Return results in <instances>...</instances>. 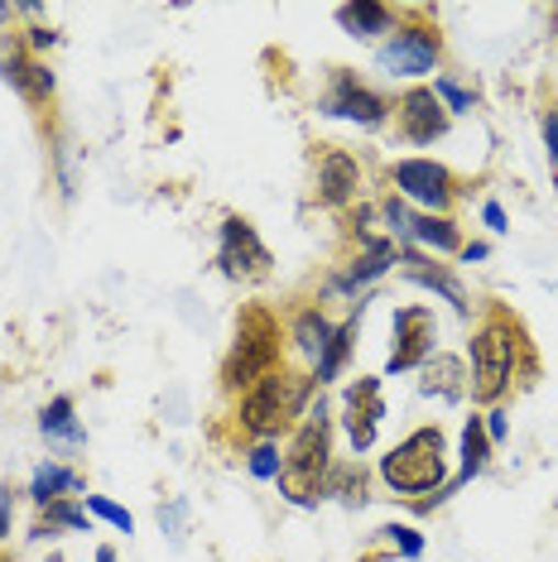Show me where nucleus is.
Here are the masks:
<instances>
[{"instance_id":"obj_1","label":"nucleus","mask_w":558,"mask_h":562,"mask_svg":"<svg viewBox=\"0 0 558 562\" xmlns=\"http://www.w3.org/2000/svg\"><path fill=\"white\" fill-rule=\"evenodd\" d=\"M327 476H333V418H327V404L319 400L303 408V424L294 442H289L284 471H279V491L294 505H319Z\"/></svg>"},{"instance_id":"obj_2","label":"nucleus","mask_w":558,"mask_h":562,"mask_svg":"<svg viewBox=\"0 0 558 562\" xmlns=\"http://www.w3.org/2000/svg\"><path fill=\"white\" fill-rule=\"evenodd\" d=\"M313 375H284V370H270L265 380H256L246 394H241L236 424L260 442H275L294 418H303V408L313 400Z\"/></svg>"},{"instance_id":"obj_3","label":"nucleus","mask_w":558,"mask_h":562,"mask_svg":"<svg viewBox=\"0 0 558 562\" xmlns=\"http://www.w3.org/2000/svg\"><path fill=\"white\" fill-rule=\"evenodd\" d=\"M380 481L400 495L443 491V481H448V442H443V428L424 424L404 442L390 447V452L380 457Z\"/></svg>"},{"instance_id":"obj_4","label":"nucleus","mask_w":558,"mask_h":562,"mask_svg":"<svg viewBox=\"0 0 558 562\" xmlns=\"http://www.w3.org/2000/svg\"><path fill=\"white\" fill-rule=\"evenodd\" d=\"M515 347H520V331L501 308L477 327L472 337V400L477 404H496L505 385L515 375Z\"/></svg>"},{"instance_id":"obj_5","label":"nucleus","mask_w":558,"mask_h":562,"mask_svg":"<svg viewBox=\"0 0 558 562\" xmlns=\"http://www.w3.org/2000/svg\"><path fill=\"white\" fill-rule=\"evenodd\" d=\"M270 370H279V323L265 308H250L236 327V347L222 366V385L246 394Z\"/></svg>"},{"instance_id":"obj_6","label":"nucleus","mask_w":558,"mask_h":562,"mask_svg":"<svg viewBox=\"0 0 558 562\" xmlns=\"http://www.w3.org/2000/svg\"><path fill=\"white\" fill-rule=\"evenodd\" d=\"M390 361L386 370L400 375V370H414L434 356V337H438V323L424 303H410V308H395V323H390Z\"/></svg>"},{"instance_id":"obj_7","label":"nucleus","mask_w":558,"mask_h":562,"mask_svg":"<svg viewBox=\"0 0 558 562\" xmlns=\"http://www.w3.org/2000/svg\"><path fill=\"white\" fill-rule=\"evenodd\" d=\"M217 265H222L226 279H265L270 274V250H265V240L256 236V226H250L246 216H226L222 222Z\"/></svg>"},{"instance_id":"obj_8","label":"nucleus","mask_w":558,"mask_h":562,"mask_svg":"<svg viewBox=\"0 0 558 562\" xmlns=\"http://www.w3.org/2000/svg\"><path fill=\"white\" fill-rule=\"evenodd\" d=\"M395 188H400L404 202H418V207L434 212V216L448 212L453 193H458V188H453V173L434 159H400L395 164Z\"/></svg>"},{"instance_id":"obj_9","label":"nucleus","mask_w":558,"mask_h":562,"mask_svg":"<svg viewBox=\"0 0 558 562\" xmlns=\"http://www.w3.org/2000/svg\"><path fill=\"white\" fill-rule=\"evenodd\" d=\"M323 111L327 116H337V121H357V125H386L390 116V101L371 92L366 82H357L351 72H333V87H327V97H323Z\"/></svg>"},{"instance_id":"obj_10","label":"nucleus","mask_w":558,"mask_h":562,"mask_svg":"<svg viewBox=\"0 0 558 562\" xmlns=\"http://www.w3.org/2000/svg\"><path fill=\"white\" fill-rule=\"evenodd\" d=\"M395 121H400V135L410 145H434V139L448 135V111L443 101L434 97V87H410L400 101H395Z\"/></svg>"},{"instance_id":"obj_11","label":"nucleus","mask_w":558,"mask_h":562,"mask_svg":"<svg viewBox=\"0 0 558 562\" xmlns=\"http://www.w3.org/2000/svg\"><path fill=\"white\" fill-rule=\"evenodd\" d=\"M380 418H386V404H380V380L361 375L357 385L347 390V400H342V428H347V438H351L357 452H371V447H376Z\"/></svg>"},{"instance_id":"obj_12","label":"nucleus","mask_w":558,"mask_h":562,"mask_svg":"<svg viewBox=\"0 0 558 562\" xmlns=\"http://www.w3.org/2000/svg\"><path fill=\"white\" fill-rule=\"evenodd\" d=\"M434 63H438V34L424 30V24L395 30V40L380 48V68L395 72V78H424Z\"/></svg>"},{"instance_id":"obj_13","label":"nucleus","mask_w":558,"mask_h":562,"mask_svg":"<svg viewBox=\"0 0 558 562\" xmlns=\"http://www.w3.org/2000/svg\"><path fill=\"white\" fill-rule=\"evenodd\" d=\"M395 260H400V246H395V240H390V236H366V232H361V255L333 279V284H337L342 293H357L361 284H371V279L386 274Z\"/></svg>"},{"instance_id":"obj_14","label":"nucleus","mask_w":558,"mask_h":562,"mask_svg":"<svg viewBox=\"0 0 558 562\" xmlns=\"http://www.w3.org/2000/svg\"><path fill=\"white\" fill-rule=\"evenodd\" d=\"M361 188V169L347 149H323L319 159V202L323 207H347Z\"/></svg>"},{"instance_id":"obj_15","label":"nucleus","mask_w":558,"mask_h":562,"mask_svg":"<svg viewBox=\"0 0 558 562\" xmlns=\"http://www.w3.org/2000/svg\"><path fill=\"white\" fill-rule=\"evenodd\" d=\"M400 265H404V274L414 279V284H424V289H434L443 293V299L458 308V317H467L472 308H467V289L458 284V274H448L443 265H434L428 255H418V250H400Z\"/></svg>"},{"instance_id":"obj_16","label":"nucleus","mask_w":558,"mask_h":562,"mask_svg":"<svg viewBox=\"0 0 558 562\" xmlns=\"http://www.w3.org/2000/svg\"><path fill=\"white\" fill-rule=\"evenodd\" d=\"M0 78H5L24 101H48L54 97V72L40 58H24L20 48H10V58H0Z\"/></svg>"},{"instance_id":"obj_17","label":"nucleus","mask_w":558,"mask_h":562,"mask_svg":"<svg viewBox=\"0 0 558 562\" xmlns=\"http://www.w3.org/2000/svg\"><path fill=\"white\" fill-rule=\"evenodd\" d=\"M337 24L347 34H357V40H376V34L395 30V15H390L386 5H376V0H357V5H342L337 10Z\"/></svg>"},{"instance_id":"obj_18","label":"nucleus","mask_w":558,"mask_h":562,"mask_svg":"<svg viewBox=\"0 0 558 562\" xmlns=\"http://www.w3.org/2000/svg\"><path fill=\"white\" fill-rule=\"evenodd\" d=\"M410 240H418V246L434 250V255H458V250H462V232H458V222H448V216H434V212L414 216Z\"/></svg>"},{"instance_id":"obj_19","label":"nucleus","mask_w":558,"mask_h":562,"mask_svg":"<svg viewBox=\"0 0 558 562\" xmlns=\"http://www.w3.org/2000/svg\"><path fill=\"white\" fill-rule=\"evenodd\" d=\"M82 491V476L72 467H58V462H44L40 471H34L30 481V495L40 505H54V501H72V495Z\"/></svg>"},{"instance_id":"obj_20","label":"nucleus","mask_w":558,"mask_h":562,"mask_svg":"<svg viewBox=\"0 0 558 562\" xmlns=\"http://www.w3.org/2000/svg\"><path fill=\"white\" fill-rule=\"evenodd\" d=\"M357 327H361V303H357V313L347 317L337 331H333V341H327V351L319 356V385H327V380H337L342 375V366H347V356H351V347H357Z\"/></svg>"},{"instance_id":"obj_21","label":"nucleus","mask_w":558,"mask_h":562,"mask_svg":"<svg viewBox=\"0 0 558 562\" xmlns=\"http://www.w3.org/2000/svg\"><path fill=\"white\" fill-rule=\"evenodd\" d=\"M462 380H467V370L458 356H428L424 361V394H438V400H458L462 394Z\"/></svg>"},{"instance_id":"obj_22","label":"nucleus","mask_w":558,"mask_h":562,"mask_svg":"<svg viewBox=\"0 0 558 562\" xmlns=\"http://www.w3.org/2000/svg\"><path fill=\"white\" fill-rule=\"evenodd\" d=\"M40 428H44V438H48V442H68V447H78V442H82V428H78V408H72V400H68V394H58V400L44 408Z\"/></svg>"},{"instance_id":"obj_23","label":"nucleus","mask_w":558,"mask_h":562,"mask_svg":"<svg viewBox=\"0 0 558 562\" xmlns=\"http://www.w3.org/2000/svg\"><path fill=\"white\" fill-rule=\"evenodd\" d=\"M333 323H327V317L319 313V308H303L299 317H294V347L303 351V356H313V361H319V356L327 351V341H333Z\"/></svg>"},{"instance_id":"obj_24","label":"nucleus","mask_w":558,"mask_h":562,"mask_svg":"<svg viewBox=\"0 0 558 562\" xmlns=\"http://www.w3.org/2000/svg\"><path fill=\"white\" fill-rule=\"evenodd\" d=\"M58 529L87 533V509H82L78 501H54V505H44L40 524H34V539H54Z\"/></svg>"},{"instance_id":"obj_25","label":"nucleus","mask_w":558,"mask_h":562,"mask_svg":"<svg viewBox=\"0 0 558 562\" xmlns=\"http://www.w3.org/2000/svg\"><path fill=\"white\" fill-rule=\"evenodd\" d=\"M487 457H491L487 424H481V418H467L462 424V471H458V481L481 476V471H487Z\"/></svg>"},{"instance_id":"obj_26","label":"nucleus","mask_w":558,"mask_h":562,"mask_svg":"<svg viewBox=\"0 0 558 562\" xmlns=\"http://www.w3.org/2000/svg\"><path fill=\"white\" fill-rule=\"evenodd\" d=\"M246 467H250V476H260V481H279V471H284V457H279L275 442H260L256 452L246 457Z\"/></svg>"},{"instance_id":"obj_27","label":"nucleus","mask_w":558,"mask_h":562,"mask_svg":"<svg viewBox=\"0 0 558 562\" xmlns=\"http://www.w3.org/2000/svg\"><path fill=\"white\" fill-rule=\"evenodd\" d=\"M327 491H337L347 505H361V501H366V481H361V471H357V467L333 471V476H327Z\"/></svg>"},{"instance_id":"obj_28","label":"nucleus","mask_w":558,"mask_h":562,"mask_svg":"<svg viewBox=\"0 0 558 562\" xmlns=\"http://www.w3.org/2000/svg\"><path fill=\"white\" fill-rule=\"evenodd\" d=\"M82 501H87V509H92V515H101V519H107V524H116V529H121V533H131V529H135L131 509H121L116 501H107V495H82Z\"/></svg>"},{"instance_id":"obj_29","label":"nucleus","mask_w":558,"mask_h":562,"mask_svg":"<svg viewBox=\"0 0 558 562\" xmlns=\"http://www.w3.org/2000/svg\"><path fill=\"white\" fill-rule=\"evenodd\" d=\"M434 97L443 101V111H448V116H453V111H472V92H462V87L448 82V78L434 82Z\"/></svg>"},{"instance_id":"obj_30","label":"nucleus","mask_w":558,"mask_h":562,"mask_svg":"<svg viewBox=\"0 0 558 562\" xmlns=\"http://www.w3.org/2000/svg\"><path fill=\"white\" fill-rule=\"evenodd\" d=\"M380 533H386V539L395 543L404 558H418V553H424V539H418V533L410 529V524H390V529H380Z\"/></svg>"},{"instance_id":"obj_31","label":"nucleus","mask_w":558,"mask_h":562,"mask_svg":"<svg viewBox=\"0 0 558 562\" xmlns=\"http://www.w3.org/2000/svg\"><path fill=\"white\" fill-rule=\"evenodd\" d=\"M386 222H390V232H395L400 240H410V226H414V216L404 212V198H390V202H386Z\"/></svg>"},{"instance_id":"obj_32","label":"nucleus","mask_w":558,"mask_h":562,"mask_svg":"<svg viewBox=\"0 0 558 562\" xmlns=\"http://www.w3.org/2000/svg\"><path fill=\"white\" fill-rule=\"evenodd\" d=\"M10 519H15V495L0 491V543L10 539Z\"/></svg>"},{"instance_id":"obj_33","label":"nucleus","mask_w":558,"mask_h":562,"mask_svg":"<svg viewBox=\"0 0 558 562\" xmlns=\"http://www.w3.org/2000/svg\"><path fill=\"white\" fill-rule=\"evenodd\" d=\"M481 424H487V438H491V442H501V438H505V428H511V418H505L501 408H491V414L481 418Z\"/></svg>"},{"instance_id":"obj_34","label":"nucleus","mask_w":558,"mask_h":562,"mask_svg":"<svg viewBox=\"0 0 558 562\" xmlns=\"http://www.w3.org/2000/svg\"><path fill=\"white\" fill-rule=\"evenodd\" d=\"M481 222H487L491 232H505V207L501 202H481Z\"/></svg>"},{"instance_id":"obj_35","label":"nucleus","mask_w":558,"mask_h":562,"mask_svg":"<svg viewBox=\"0 0 558 562\" xmlns=\"http://www.w3.org/2000/svg\"><path fill=\"white\" fill-rule=\"evenodd\" d=\"M544 145H549V155L558 159V106L544 116Z\"/></svg>"},{"instance_id":"obj_36","label":"nucleus","mask_w":558,"mask_h":562,"mask_svg":"<svg viewBox=\"0 0 558 562\" xmlns=\"http://www.w3.org/2000/svg\"><path fill=\"white\" fill-rule=\"evenodd\" d=\"M487 255H491L487 240H472V246H462V260H467V265H472V260H487Z\"/></svg>"},{"instance_id":"obj_37","label":"nucleus","mask_w":558,"mask_h":562,"mask_svg":"<svg viewBox=\"0 0 558 562\" xmlns=\"http://www.w3.org/2000/svg\"><path fill=\"white\" fill-rule=\"evenodd\" d=\"M54 44V30H34V48H48Z\"/></svg>"},{"instance_id":"obj_38","label":"nucleus","mask_w":558,"mask_h":562,"mask_svg":"<svg viewBox=\"0 0 558 562\" xmlns=\"http://www.w3.org/2000/svg\"><path fill=\"white\" fill-rule=\"evenodd\" d=\"M97 562H116V548H97Z\"/></svg>"},{"instance_id":"obj_39","label":"nucleus","mask_w":558,"mask_h":562,"mask_svg":"<svg viewBox=\"0 0 558 562\" xmlns=\"http://www.w3.org/2000/svg\"><path fill=\"white\" fill-rule=\"evenodd\" d=\"M54 562H63V558H54Z\"/></svg>"}]
</instances>
